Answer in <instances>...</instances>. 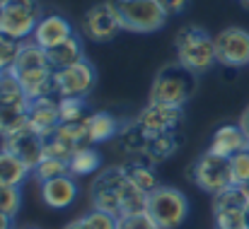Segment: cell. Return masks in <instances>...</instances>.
<instances>
[{
    "mask_svg": "<svg viewBox=\"0 0 249 229\" xmlns=\"http://www.w3.org/2000/svg\"><path fill=\"white\" fill-rule=\"evenodd\" d=\"M230 176H232V186L249 183V150L230 157Z\"/></svg>",
    "mask_w": 249,
    "mask_h": 229,
    "instance_id": "cell-32",
    "label": "cell"
},
{
    "mask_svg": "<svg viewBox=\"0 0 249 229\" xmlns=\"http://www.w3.org/2000/svg\"><path fill=\"white\" fill-rule=\"evenodd\" d=\"M97 84V70L89 61H80L71 68L53 70L56 97H87Z\"/></svg>",
    "mask_w": 249,
    "mask_h": 229,
    "instance_id": "cell-10",
    "label": "cell"
},
{
    "mask_svg": "<svg viewBox=\"0 0 249 229\" xmlns=\"http://www.w3.org/2000/svg\"><path fill=\"white\" fill-rule=\"evenodd\" d=\"M58 114L61 123H80L89 116L83 97H58Z\"/></svg>",
    "mask_w": 249,
    "mask_h": 229,
    "instance_id": "cell-26",
    "label": "cell"
},
{
    "mask_svg": "<svg viewBox=\"0 0 249 229\" xmlns=\"http://www.w3.org/2000/svg\"><path fill=\"white\" fill-rule=\"evenodd\" d=\"M63 229H116V217L102 210H92L83 217L68 222Z\"/></svg>",
    "mask_w": 249,
    "mask_h": 229,
    "instance_id": "cell-27",
    "label": "cell"
},
{
    "mask_svg": "<svg viewBox=\"0 0 249 229\" xmlns=\"http://www.w3.org/2000/svg\"><path fill=\"white\" fill-rule=\"evenodd\" d=\"M177 147H179V140H177V135H174V133L153 135V138L148 140V147H145V154H143V157H145L148 162L158 164V162L169 159L172 154L177 152Z\"/></svg>",
    "mask_w": 249,
    "mask_h": 229,
    "instance_id": "cell-25",
    "label": "cell"
},
{
    "mask_svg": "<svg viewBox=\"0 0 249 229\" xmlns=\"http://www.w3.org/2000/svg\"><path fill=\"white\" fill-rule=\"evenodd\" d=\"M73 34H75V32H73V24H71L63 15L51 12V15H44V17L39 19V24H36L34 34H32V41L39 44L41 49H51V46L66 41V39L73 36Z\"/></svg>",
    "mask_w": 249,
    "mask_h": 229,
    "instance_id": "cell-16",
    "label": "cell"
},
{
    "mask_svg": "<svg viewBox=\"0 0 249 229\" xmlns=\"http://www.w3.org/2000/svg\"><path fill=\"white\" fill-rule=\"evenodd\" d=\"M245 191H247V196H249V183H245Z\"/></svg>",
    "mask_w": 249,
    "mask_h": 229,
    "instance_id": "cell-41",
    "label": "cell"
},
{
    "mask_svg": "<svg viewBox=\"0 0 249 229\" xmlns=\"http://www.w3.org/2000/svg\"><path fill=\"white\" fill-rule=\"evenodd\" d=\"M189 176H191L194 186H198L203 193H211V196H218V193H223L225 188L232 186L230 159L218 157V154L208 152V150L198 159H194V164L189 169Z\"/></svg>",
    "mask_w": 249,
    "mask_h": 229,
    "instance_id": "cell-8",
    "label": "cell"
},
{
    "mask_svg": "<svg viewBox=\"0 0 249 229\" xmlns=\"http://www.w3.org/2000/svg\"><path fill=\"white\" fill-rule=\"evenodd\" d=\"M121 29H124L121 27V17H119V12H116L111 0L92 5L83 15V36L97 41V44L116 39Z\"/></svg>",
    "mask_w": 249,
    "mask_h": 229,
    "instance_id": "cell-9",
    "label": "cell"
},
{
    "mask_svg": "<svg viewBox=\"0 0 249 229\" xmlns=\"http://www.w3.org/2000/svg\"><path fill=\"white\" fill-rule=\"evenodd\" d=\"M29 174H32V169L24 162H19L7 150H0V181L12 183V186H22Z\"/></svg>",
    "mask_w": 249,
    "mask_h": 229,
    "instance_id": "cell-23",
    "label": "cell"
},
{
    "mask_svg": "<svg viewBox=\"0 0 249 229\" xmlns=\"http://www.w3.org/2000/svg\"><path fill=\"white\" fill-rule=\"evenodd\" d=\"M27 111H29V104L0 101V138L2 140L27 126Z\"/></svg>",
    "mask_w": 249,
    "mask_h": 229,
    "instance_id": "cell-22",
    "label": "cell"
},
{
    "mask_svg": "<svg viewBox=\"0 0 249 229\" xmlns=\"http://www.w3.org/2000/svg\"><path fill=\"white\" fill-rule=\"evenodd\" d=\"M46 56H49V63L53 70H63V68H71L75 63L85 61V53H83V41L78 34L68 36L66 41L46 49Z\"/></svg>",
    "mask_w": 249,
    "mask_h": 229,
    "instance_id": "cell-18",
    "label": "cell"
},
{
    "mask_svg": "<svg viewBox=\"0 0 249 229\" xmlns=\"http://www.w3.org/2000/svg\"><path fill=\"white\" fill-rule=\"evenodd\" d=\"M242 150H249V140H247V135L242 133L240 126H220L213 133L211 147H208V152L218 154V157H225V159H230L232 154L242 152Z\"/></svg>",
    "mask_w": 249,
    "mask_h": 229,
    "instance_id": "cell-17",
    "label": "cell"
},
{
    "mask_svg": "<svg viewBox=\"0 0 249 229\" xmlns=\"http://www.w3.org/2000/svg\"><path fill=\"white\" fill-rule=\"evenodd\" d=\"M240 128H242V133L247 135V140H249V104H247V109L242 111V116H240V123H237Z\"/></svg>",
    "mask_w": 249,
    "mask_h": 229,
    "instance_id": "cell-36",
    "label": "cell"
},
{
    "mask_svg": "<svg viewBox=\"0 0 249 229\" xmlns=\"http://www.w3.org/2000/svg\"><path fill=\"white\" fill-rule=\"evenodd\" d=\"M145 213L160 229H177L189 217V198L174 186H158L148 193Z\"/></svg>",
    "mask_w": 249,
    "mask_h": 229,
    "instance_id": "cell-6",
    "label": "cell"
},
{
    "mask_svg": "<svg viewBox=\"0 0 249 229\" xmlns=\"http://www.w3.org/2000/svg\"><path fill=\"white\" fill-rule=\"evenodd\" d=\"M245 222H247V229H249V203H247V208H245Z\"/></svg>",
    "mask_w": 249,
    "mask_h": 229,
    "instance_id": "cell-38",
    "label": "cell"
},
{
    "mask_svg": "<svg viewBox=\"0 0 249 229\" xmlns=\"http://www.w3.org/2000/svg\"><path fill=\"white\" fill-rule=\"evenodd\" d=\"M240 5H242V7H245V10L249 12V0H240Z\"/></svg>",
    "mask_w": 249,
    "mask_h": 229,
    "instance_id": "cell-39",
    "label": "cell"
},
{
    "mask_svg": "<svg viewBox=\"0 0 249 229\" xmlns=\"http://www.w3.org/2000/svg\"><path fill=\"white\" fill-rule=\"evenodd\" d=\"M19 46H22V41H15V39L0 34V75L12 68V63L19 53Z\"/></svg>",
    "mask_w": 249,
    "mask_h": 229,
    "instance_id": "cell-33",
    "label": "cell"
},
{
    "mask_svg": "<svg viewBox=\"0 0 249 229\" xmlns=\"http://www.w3.org/2000/svg\"><path fill=\"white\" fill-rule=\"evenodd\" d=\"M39 186H41L39 188L41 200L51 210H66L78 198V183H75V176H71V174L58 176V179H51V181H44Z\"/></svg>",
    "mask_w": 249,
    "mask_h": 229,
    "instance_id": "cell-15",
    "label": "cell"
},
{
    "mask_svg": "<svg viewBox=\"0 0 249 229\" xmlns=\"http://www.w3.org/2000/svg\"><path fill=\"white\" fill-rule=\"evenodd\" d=\"M10 73L19 80L24 94L32 99H41V97H53V68L49 63L46 49H41L34 41H22L19 53L10 68Z\"/></svg>",
    "mask_w": 249,
    "mask_h": 229,
    "instance_id": "cell-2",
    "label": "cell"
},
{
    "mask_svg": "<svg viewBox=\"0 0 249 229\" xmlns=\"http://www.w3.org/2000/svg\"><path fill=\"white\" fill-rule=\"evenodd\" d=\"M85 126H87V138H89V145H97V143H107L111 138L119 135V128L121 123L116 121L114 114L109 111H94L85 118Z\"/></svg>",
    "mask_w": 249,
    "mask_h": 229,
    "instance_id": "cell-19",
    "label": "cell"
},
{
    "mask_svg": "<svg viewBox=\"0 0 249 229\" xmlns=\"http://www.w3.org/2000/svg\"><path fill=\"white\" fill-rule=\"evenodd\" d=\"M116 229H160L153 217L143 210V213H136V215H124V217H116Z\"/></svg>",
    "mask_w": 249,
    "mask_h": 229,
    "instance_id": "cell-34",
    "label": "cell"
},
{
    "mask_svg": "<svg viewBox=\"0 0 249 229\" xmlns=\"http://www.w3.org/2000/svg\"><path fill=\"white\" fill-rule=\"evenodd\" d=\"M27 126L36 131L41 138L53 135V131L61 126V114H58V99L53 97H41L29 101L27 111Z\"/></svg>",
    "mask_w": 249,
    "mask_h": 229,
    "instance_id": "cell-14",
    "label": "cell"
},
{
    "mask_svg": "<svg viewBox=\"0 0 249 229\" xmlns=\"http://www.w3.org/2000/svg\"><path fill=\"white\" fill-rule=\"evenodd\" d=\"M138 126L153 138V135H165L174 133L181 121H184V111L179 106H167V104H153L148 101L145 109H141V114L136 116Z\"/></svg>",
    "mask_w": 249,
    "mask_h": 229,
    "instance_id": "cell-12",
    "label": "cell"
},
{
    "mask_svg": "<svg viewBox=\"0 0 249 229\" xmlns=\"http://www.w3.org/2000/svg\"><path fill=\"white\" fill-rule=\"evenodd\" d=\"M0 229H12V217H7V215L0 213Z\"/></svg>",
    "mask_w": 249,
    "mask_h": 229,
    "instance_id": "cell-37",
    "label": "cell"
},
{
    "mask_svg": "<svg viewBox=\"0 0 249 229\" xmlns=\"http://www.w3.org/2000/svg\"><path fill=\"white\" fill-rule=\"evenodd\" d=\"M148 193H143L124 171V166L102 169L89 183V203L92 210L109 213L114 217L136 215L145 210Z\"/></svg>",
    "mask_w": 249,
    "mask_h": 229,
    "instance_id": "cell-1",
    "label": "cell"
},
{
    "mask_svg": "<svg viewBox=\"0 0 249 229\" xmlns=\"http://www.w3.org/2000/svg\"><path fill=\"white\" fill-rule=\"evenodd\" d=\"M160 2H162V7H165L167 15H181V12L189 7L191 0H160Z\"/></svg>",
    "mask_w": 249,
    "mask_h": 229,
    "instance_id": "cell-35",
    "label": "cell"
},
{
    "mask_svg": "<svg viewBox=\"0 0 249 229\" xmlns=\"http://www.w3.org/2000/svg\"><path fill=\"white\" fill-rule=\"evenodd\" d=\"M44 17L39 0H10L0 7V34L24 41L34 34L39 19Z\"/></svg>",
    "mask_w": 249,
    "mask_h": 229,
    "instance_id": "cell-7",
    "label": "cell"
},
{
    "mask_svg": "<svg viewBox=\"0 0 249 229\" xmlns=\"http://www.w3.org/2000/svg\"><path fill=\"white\" fill-rule=\"evenodd\" d=\"M116 140H119V147H121L124 152H128L131 157H143V154H145V147H148L150 135H148V133L138 126V121L133 118V121L121 123Z\"/></svg>",
    "mask_w": 249,
    "mask_h": 229,
    "instance_id": "cell-21",
    "label": "cell"
},
{
    "mask_svg": "<svg viewBox=\"0 0 249 229\" xmlns=\"http://www.w3.org/2000/svg\"><path fill=\"white\" fill-rule=\"evenodd\" d=\"M215 229H247L245 222V208H223L213 210Z\"/></svg>",
    "mask_w": 249,
    "mask_h": 229,
    "instance_id": "cell-31",
    "label": "cell"
},
{
    "mask_svg": "<svg viewBox=\"0 0 249 229\" xmlns=\"http://www.w3.org/2000/svg\"><path fill=\"white\" fill-rule=\"evenodd\" d=\"M249 196L245 186H230L223 193L213 196V210H223V208H247Z\"/></svg>",
    "mask_w": 249,
    "mask_h": 229,
    "instance_id": "cell-29",
    "label": "cell"
},
{
    "mask_svg": "<svg viewBox=\"0 0 249 229\" xmlns=\"http://www.w3.org/2000/svg\"><path fill=\"white\" fill-rule=\"evenodd\" d=\"M32 174L36 176L39 183H44V181H51V179L66 176V174H71V171H68V162H66V159H58V157H44V159L34 166Z\"/></svg>",
    "mask_w": 249,
    "mask_h": 229,
    "instance_id": "cell-28",
    "label": "cell"
},
{
    "mask_svg": "<svg viewBox=\"0 0 249 229\" xmlns=\"http://www.w3.org/2000/svg\"><path fill=\"white\" fill-rule=\"evenodd\" d=\"M7 2H10V0H0V7H2V5H7Z\"/></svg>",
    "mask_w": 249,
    "mask_h": 229,
    "instance_id": "cell-40",
    "label": "cell"
},
{
    "mask_svg": "<svg viewBox=\"0 0 249 229\" xmlns=\"http://www.w3.org/2000/svg\"><path fill=\"white\" fill-rule=\"evenodd\" d=\"M22 208V193H19V186H12V183H5L0 181V213L7 215V217H17Z\"/></svg>",
    "mask_w": 249,
    "mask_h": 229,
    "instance_id": "cell-30",
    "label": "cell"
},
{
    "mask_svg": "<svg viewBox=\"0 0 249 229\" xmlns=\"http://www.w3.org/2000/svg\"><path fill=\"white\" fill-rule=\"evenodd\" d=\"M111 2L121 17V27L133 34L160 32L169 17L160 0H111Z\"/></svg>",
    "mask_w": 249,
    "mask_h": 229,
    "instance_id": "cell-5",
    "label": "cell"
},
{
    "mask_svg": "<svg viewBox=\"0 0 249 229\" xmlns=\"http://www.w3.org/2000/svg\"><path fill=\"white\" fill-rule=\"evenodd\" d=\"M121 166H124L126 176H128L143 193H150V191H155V188L160 186L158 174H155V169H153V162H148L145 157H131V159L124 162Z\"/></svg>",
    "mask_w": 249,
    "mask_h": 229,
    "instance_id": "cell-20",
    "label": "cell"
},
{
    "mask_svg": "<svg viewBox=\"0 0 249 229\" xmlns=\"http://www.w3.org/2000/svg\"><path fill=\"white\" fill-rule=\"evenodd\" d=\"M102 166V157L94 147H80L78 152L68 159V171L71 176H89L97 174Z\"/></svg>",
    "mask_w": 249,
    "mask_h": 229,
    "instance_id": "cell-24",
    "label": "cell"
},
{
    "mask_svg": "<svg viewBox=\"0 0 249 229\" xmlns=\"http://www.w3.org/2000/svg\"><path fill=\"white\" fill-rule=\"evenodd\" d=\"M44 147H46V138H41L36 131H32L29 126L19 128L17 133L7 135L2 140V150H7L10 154H15L19 162H24L32 171L34 166L44 159Z\"/></svg>",
    "mask_w": 249,
    "mask_h": 229,
    "instance_id": "cell-13",
    "label": "cell"
},
{
    "mask_svg": "<svg viewBox=\"0 0 249 229\" xmlns=\"http://www.w3.org/2000/svg\"><path fill=\"white\" fill-rule=\"evenodd\" d=\"M198 87V75H194L189 68H184L179 61H172L158 70V75L150 84V101L153 104H167V106H179L194 97Z\"/></svg>",
    "mask_w": 249,
    "mask_h": 229,
    "instance_id": "cell-4",
    "label": "cell"
},
{
    "mask_svg": "<svg viewBox=\"0 0 249 229\" xmlns=\"http://www.w3.org/2000/svg\"><path fill=\"white\" fill-rule=\"evenodd\" d=\"M174 53L177 61L189 68L194 75H203L208 73L215 63V36H211L203 27L198 24H184L177 36H174Z\"/></svg>",
    "mask_w": 249,
    "mask_h": 229,
    "instance_id": "cell-3",
    "label": "cell"
},
{
    "mask_svg": "<svg viewBox=\"0 0 249 229\" xmlns=\"http://www.w3.org/2000/svg\"><path fill=\"white\" fill-rule=\"evenodd\" d=\"M215 56L225 68L249 65V32L242 27H225L215 36Z\"/></svg>",
    "mask_w": 249,
    "mask_h": 229,
    "instance_id": "cell-11",
    "label": "cell"
}]
</instances>
